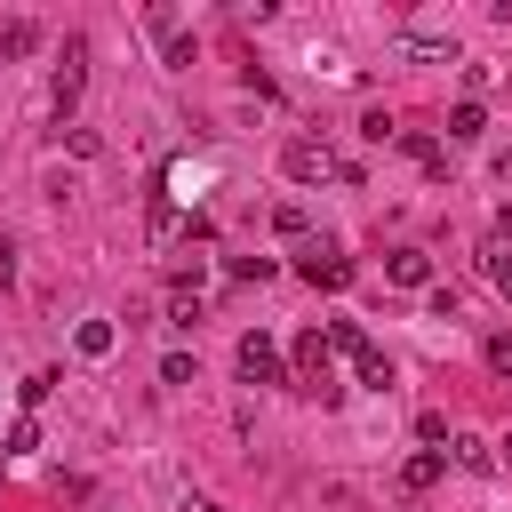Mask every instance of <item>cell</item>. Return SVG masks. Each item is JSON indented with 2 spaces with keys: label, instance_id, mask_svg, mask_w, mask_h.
Returning a JSON list of instances; mask_svg holds the SVG:
<instances>
[{
  "label": "cell",
  "instance_id": "cell-14",
  "mask_svg": "<svg viewBox=\"0 0 512 512\" xmlns=\"http://www.w3.org/2000/svg\"><path fill=\"white\" fill-rule=\"evenodd\" d=\"M272 232H280V240H304V232H312V216H304L296 200H280V208H272Z\"/></svg>",
  "mask_w": 512,
  "mask_h": 512
},
{
  "label": "cell",
  "instance_id": "cell-1",
  "mask_svg": "<svg viewBox=\"0 0 512 512\" xmlns=\"http://www.w3.org/2000/svg\"><path fill=\"white\" fill-rule=\"evenodd\" d=\"M280 168H288V184H328V176H344V184H360V168H344L320 136H288V152H280Z\"/></svg>",
  "mask_w": 512,
  "mask_h": 512
},
{
  "label": "cell",
  "instance_id": "cell-23",
  "mask_svg": "<svg viewBox=\"0 0 512 512\" xmlns=\"http://www.w3.org/2000/svg\"><path fill=\"white\" fill-rule=\"evenodd\" d=\"M176 512H224V504H216V496H184Z\"/></svg>",
  "mask_w": 512,
  "mask_h": 512
},
{
  "label": "cell",
  "instance_id": "cell-10",
  "mask_svg": "<svg viewBox=\"0 0 512 512\" xmlns=\"http://www.w3.org/2000/svg\"><path fill=\"white\" fill-rule=\"evenodd\" d=\"M32 48H40V24H32V16L0 24V56H32Z\"/></svg>",
  "mask_w": 512,
  "mask_h": 512
},
{
  "label": "cell",
  "instance_id": "cell-9",
  "mask_svg": "<svg viewBox=\"0 0 512 512\" xmlns=\"http://www.w3.org/2000/svg\"><path fill=\"white\" fill-rule=\"evenodd\" d=\"M72 344H80V360H104V352L120 344V328H112V320H80V328H72Z\"/></svg>",
  "mask_w": 512,
  "mask_h": 512
},
{
  "label": "cell",
  "instance_id": "cell-16",
  "mask_svg": "<svg viewBox=\"0 0 512 512\" xmlns=\"http://www.w3.org/2000/svg\"><path fill=\"white\" fill-rule=\"evenodd\" d=\"M32 448H40V424L16 416V424H8V456H32Z\"/></svg>",
  "mask_w": 512,
  "mask_h": 512
},
{
  "label": "cell",
  "instance_id": "cell-12",
  "mask_svg": "<svg viewBox=\"0 0 512 512\" xmlns=\"http://www.w3.org/2000/svg\"><path fill=\"white\" fill-rule=\"evenodd\" d=\"M352 368H360V384H368V392H392V360H384L376 344H368V352H360Z\"/></svg>",
  "mask_w": 512,
  "mask_h": 512
},
{
  "label": "cell",
  "instance_id": "cell-5",
  "mask_svg": "<svg viewBox=\"0 0 512 512\" xmlns=\"http://www.w3.org/2000/svg\"><path fill=\"white\" fill-rule=\"evenodd\" d=\"M144 32L160 40V56H168V64H192V32L176 24V8H144Z\"/></svg>",
  "mask_w": 512,
  "mask_h": 512
},
{
  "label": "cell",
  "instance_id": "cell-21",
  "mask_svg": "<svg viewBox=\"0 0 512 512\" xmlns=\"http://www.w3.org/2000/svg\"><path fill=\"white\" fill-rule=\"evenodd\" d=\"M8 280H16V240L0 232V288H8Z\"/></svg>",
  "mask_w": 512,
  "mask_h": 512
},
{
  "label": "cell",
  "instance_id": "cell-8",
  "mask_svg": "<svg viewBox=\"0 0 512 512\" xmlns=\"http://www.w3.org/2000/svg\"><path fill=\"white\" fill-rule=\"evenodd\" d=\"M400 48L424 64H456V32H400Z\"/></svg>",
  "mask_w": 512,
  "mask_h": 512
},
{
  "label": "cell",
  "instance_id": "cell-24",
  "mask_svg": "<svg viewBox=\"0 0 512 512\" xmlns=\"http://www.w3.org/2000/svg\"><path fill=\"white\" fill-rule=\"evenodd\" d=\"M504 456H512V440H504Z\"/></svg>",
  "mask_w": 512,
  "mask_h": 512
},
{
  "label": "cell",
  "instance_id": "cell-20",
  "mask_svg": "<svg viewBox=\"0 0 512 512\" xmlns=\"http://www.w3.org/2000/svg\"><path fill=\"white\" fill-rule=\"evenodd\" d=\"M488 368H496V376H512V328H504V336H488Z\"/></svg>",
  "mask_w": 512,
  "mask_h": 512
},
{
  "label": "cell",
  "instance_id": "cell-2",
  "mask_svg": "<svg viewBox=\"0 0 512 512\" xmlns=\"http://www.w3.org/2000/svg\"><path fill=\"white\" fill-rule=\"evenodd\" d=\"M296 280H312V288H352V256H344L336 240H304Z\"/></svg>",
  "mask_w": 512,
  "mask_h": 512
},
{
  "label": "cell",
  "instance_id": "cell-19",
  "mask_svg": "<svg viewBox=\"0 0 512 512\" xmlns=\"http://www.w3.org/2000/svg\"><path fill=\"white\" fill-rule=\"evenodd\" d=\"M160 384H192V352H168L160 360Z\"/></svg>",
  "mask_w": 512,
  "mask_h": 512
},
{
  "label": "cell",
  "instance_id": "cell-3",
  "mask_svg": "<svg viewBox=\"0 0 512 512\" xmlns=\"http://www.w3.org/2000/svg\"><path fill=\"white\" fill-rule=\"evenodd\" d=\"M80 88H88V40L72 32V40H64V64H56V80H48V104H56V120L80 104Z\"/></svg>",
  "mask_w": 512,
  "mask_h": 512
},
{
  "label": "cell",
  "instance_id": "cell-4",
  "mask_svg": "<svg viewBox=\"0 0 512 512\" xmlns=\"http://www.w3.org/2000/svg\"><path fill=\"white\" fill-rule=\"evenodd\" d=\"M232 360H240V376H248V384H288V360H280V344H272L264 328H256V336H240V352H232Z\"/></svg>",
  "mask_w": 512,
  "mask_h": 512
},
{
  "label": "cell",
  "instance_id": "cell-22",
  "mask_svg": "<svg viewBox=\"0 0 512 512\" xmlns=\"http://www.w3.org/2000/svg\"><path fill=\"white\" fill-rule=\"evenodd\" d=\"M488 272H496V288L512 296V256H488Z\"/></svg>",
  "mask_w": 512,
  "mask_h": 512
},
{
  "label": "cell",
  "instance_id": "cell-15",
  "mask_svg": "<svg viewBox=\"0 0 512 512\" xmlns=\"http://www.w3.org/2000/svg\"><path fill=\"white\" fill-rule=\"evenodd\" d=\"M144 232H152V240H176V232H184V216H176L168 200H152V216H144Z\"/></svg>",
  "mask_w": 512,
  "mask_h": 512
},
{
  "label": "cell",
  "instance_id": "cell-6",
  "mask_svg": "<svg viewBox=\"0 0 512 512\" xmlns=\"http://www.w3.org/2000/svg\"><path fill=\"white\" fill-rule=\"evenodd\" d=\"M384 280H392V288H432V256H424V248H392V256H384Z\"/></svg>",
  "mask_w": 512,
  "mask_h": 512
},
{
  "label": "cell",
  "instance_id": "cell-11",
  "mask_svg": "<svg viewBox=\"0 0 512 512\" xmlns=\"http://www.w3.org/2000/svg\"><path fill=\"white\" fill-rule=\"evenodd\" d=\"M480 128H488V112H480V104H472V96H464V104H456V112H448V144H472V136H480Z\"/></svg>",
  "mask_w": 512,
  "mask_h": 512
},
{
  "label": "cell",
  "instance_id": "cell-13",
  "mask_svg": "<svg viewBox=\"0 0 512 512\" xmlns=\"http://www.w3.org/2000/svg\"><path fill=\"white\" fill-rule=\"evenodd\" d=\"M448 448H456V464H464V472H488V464H496V448H488V440H472V432H456Z\"/></svg>",
  "mask_w": 512,
  "mask_h": 512
},
{
  "label": "cell",
  "instance_id": "cell-7",
  "mask_svg": "<svg viewBox=\"0 0 512 512\" xmlns=\"http://www.w3.org/2000/svg\"><path fill=\"white\" fill-rule=\"evenodd\" d=\"M440 472H448V456H440V448H424V456H408V464H400V488H408V496H424V488H440Z\"/></svg>",
  "mask_w": 512,
  "mask_h": 512
},
{
  "label": "cell",
  "instance_id": "cell-18",
  "mask_svg": "<svg viewBox=\"0 0 512 512\" xmlns=\"http://www.w3.org/2000/svg\"><path fill=\"white\" fill-rule=\"evenodd\" d=\"M360 136H368V144H392V136H400V128H392V120H384V112H360Z\"/></svg>",
  "mask_w": 512,
  "mask_h": 512
},
{
  "label": "cell",
  "instance_id": "cell-17",
  "mask_svg": "<svg viewBox=\"0 0 512 512\" xmlns=\"http://www.w3.org/2000/svg\"><path fill=\"white\" fill-rule=\"evenodd\" d=\"M16 392H24V408H40V400H48V392H56V368H40V376H24V384H16Z\"/></svg>",
  "mask_w": 512,
  "mask_h": 512
}]
</instances>
